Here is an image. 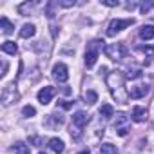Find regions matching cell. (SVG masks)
I'll list each match as a JSON object with an SVG mask.
<instances>
[{
    "mask_svg": "<svg viewBox=\"0 0 154 154\" xmlns=\"http://www.w3.org/2000/svg\"><path fill=\"white\" fill-rule=\"evenodd\" d=\"M49 149H51L53 152H56V154H62L63 149H65V145H63V141H62L60 138H51V140H49Z\"/></svg>",
    "mask_w": 154,
    "mask_h": 154,
    "instance_id": "13",
    "label": "cell"
},
{
    "mask_svg": "<svg viewBox=\"0 0 154 154\" xmlns=\"http://www.w3.org/2000/svg\"><path fill=\"white\" fill-rule=\"evenodd\" d=\"M35 35H36V27H35L33 24L22 26V29H20V36H22V38H33Z\"/></svg>",
    "mask_w": 154,
    "mask_h": 154,
    "instance_id": "14",
    "label": "cell"
},
{
    "mask_svg": "<svg viewBox=\"0 0 154 154\" xmlns=\"http://www.w3.org/2000/svg\"><path fill=\"white\" fill-rule=\"evenodd\" d=\"M18 100V93L15 89V85H6L2 91V103L4 105H11Z\"/></svg>",
    "mask_w": 154,
    "mask_h": 154,
    "instance_id": "9",
    "label": "cell"
},
{
    "mask_svg": "<svg viewBox=\"0 0 154 154\" xmlns=\"http://www.w3.org/2000/svg\"><path fill=\"white\" fill-rule=\"evenodd\" d=\"M54 94H56V89L51 87V85H45V87H42V89L38 91L36 98H38V102H40L42 105H47V103L54 98Z\"/></svg>",
    "mask_w": 154,
    "mask_h": 154,
    "instance_id": "7",
    "label": "cell"
},
{
    "mask_svg": "<svg viewBox=\"0 0 154 154\" xmlns=\"http://www.w3.org/2000/svg\"><path fill=\"white\" fill-rule=\"evenodd\" d=\"M29 143H35V145H42V138H38V136H31V138H29Z\"/></svg>",
    "mask_w": 154,
    "mask_h": 154,
    "instance_id": "29",
    "label": "cell"
},
{
    "mask_svg": "<svg viewBox=\"0 0 154 154\" xmlns=\"http://www.w3.org/2000/svg\"><path fill=\"white\" fill-rule=\"evenodd\" d=\"M84 96H85V102H87L89 105H93V103H96V102H98V94H96L94 91H85V94H84Z\"/></svg>",
    "mask_w": 154,
    "mask_h": 154,
    "instance_id": "21",
    "label": "cell"
},
{
    "mask_svg": "<svg viewBox=\"0 0 154 154\" xmlns=\"http://www.w3.org/2000/svg\"><path fill=\"white\" fill-rule=\"evenodd\" d=\"M114 131H116L118 136H127V132H129V116L125 112H118L116 114Z\"/></svg>",
    "mask_w": 154,
    "mask_h": 154,
    "instance_id": "5",
    "label": "cell"
},
{
    "mask_svg": "<svg viewBox=\"0 0 154 154\" xmlns=\"http://www.w3.org/2000/svg\"><path fill=\"white\" fill-rule=\"evenodd\" d=\"M54 6H58V2H56V4H49V6H47V17H49V18H53V17H54Z\"/></svg>",
    "mask_w": 154,
    "mask_h": 154,
    "instance_id": "27",
    "label": "cell"
},
{
    "mask_svg": "<svg viewBox=\"0 0 154 154\" xmlns=\"http://www.w3.org/2000/svg\"><path fill=\"white\" fill-rule=\"evenodd\" d=\"M89 114L87 112H84V111H78V112H74L72 114V125L76 127V129H84L87 123H89Z\"/></svg>",
    "mask_w": 154,
    "mask_h": 154,
    "instance_id": "10",
    "label": "cell"
},
{
    "mask_svg": "<svg viewBox=\"0 0 154 154\" xmlns=\"http://www.w3.org/2000/svg\"><path fill=\"white\" fill-rule=\"evenodd\" d=\"M107 85L111 89V94L116 98V102H120V103H125L127 102L129 94L123 89V85H125V76H123L122 71H112V72L107 74Z\"/></svg>",
    "mask_w": 154,
    "mask_h": 154,
    "instance_id": "1",
    "label": "cell"
},
{
    "mask_svg": "<svg viewBox=\"0 0 154 154\" xmlns=\"http://www.w3.org/2000/svg\"><path fill=\"white\" fill-rule=\"evenodd\" d=\"M141 51L147 54V58H149V60H154V47H150V45H143V47H141Z\"/></svg>",
    "mask_w": 154,
    "mask_h": 154,
    "instance_id": "23",
    "label": "cell"
},
{
    "mask_svg": "<svg viewBox=\"0 0 154 154\" xmlns=\"http://www.w3.org/2000/svg\"><path fill=\"white\" fill-rule=\"evenodd\" d=\"M53 78H54L58 84L67 82V78H69V69H67L65 63H56V65L53 67Z\"/></svg>",
    "mask_w": 154,
    "mask_h": 154,
    "instance_id": "6",
    "label": "cell"
},
{
    "mask_svg": "<svg viewBox=\"0 0 154 154\" xmlns=\"http://www.w3.org/2000/svg\"><path fill=\"white\" fill-rule=\"evenodd\" d=\"M102 4L107 6V8H116V6H120L118 0H102Z\"/></svg>",
    "mask_w": 154,
    "mask_h": 154,
    "instance_id": "24",
    "label": "cell"
},
{
    "mask_svg": "<svg viewBox=\"0 0 154 154\" xmlns=\"http://www.w3.org/2000/svg\"><path fill=\"white\" fill-rule=\"evenodd\" d=\"M33 8H35L33 2H31V4H29V2H27V4H22V6H20V13H27V11H31Z\"/></svg>",
    "mask_w": 154,
    "mask_h": 154,
    "instance_id": "25",
    "label": "cell"
},
{
    "mask_svg": "<svg viewBox=\"0 0 154 154\" xmlns=\"http://www.w3.org/2000/svg\"><path fill=\"white\" fill-rule=\"evenodd\" d=\"M0 27H2V33H4V35H11V33L15 31V26H13L6 17L0 18Z\"/></svg>",
    "mask_w": 154,
    "mask_h": 154,
    "instance_id": "16",
    "label": "cell"
},
{
    "mask_svg": "<svg viewBox=\"0 0 154 154\" xmlns=\"http://www.w3.org/2000/svg\"><path fill=\"white\" fill-rule=\"evenodd\" d=\"M100 154H118V149L112 143H103L100 147Z\"/></svg>",
    "mask_w": 154,
    "mask_h": 154,
    "instance_id": "20",
    "label": "cell"
},
{
    "mask_svg": "<svg viewBox=\"0 0 154 154\" xmlns=\"http://www.w3.org/2000/svg\"><path fill=\"white\" fill-rule=\"evenodd\" d=\"M131 118L134 120V122H145L147 120V109L145 107H141V105H136V107H132V114H131Z\"/></svg>",
    "mask_w": 154,
    "mask_h": 154,
    "instance_id": "11",
    "label": "cell"
},
{
    "mask_svg": "<svg viewBox=\"0 0 154 154\" xmlns=\"http://www.w3.org/2000/svg\"><path fill=\"white\" fill-rule=\"evenodd\" d=\"M100 49H105L103 47V40H93L87 45V51H85V65L87 67H93L96 63L98 54H100Z\"/></svg>",
    "mask_w": 154,
    "mask_h": 154,
    "instance_id": "3",
    "label": "cell"
},
{
    "mask_svg": "<svg viewBox=\"0 0 154 154\" xmlns=\"http://www.w3.org/2000/svg\"><path fill=\"white\" fill-rule=\"evenodd\" d=\"M105 56L107 58H111V60H114V62H122L123 58H127V47L123 45V42H116V44H109V45H105Z\"/></svg>",
    "mask_w": 154,
    "mask_h": 154,
    "instance_id": "2",
    "label": "cell"
},
{
    "mask_svg": "<svg viewBox=\"0 0 154 154\" xmlns=\"http://www.w3.org/2000/svg\"><path fill=\"white\" fill-rule=\"evenodd\" d=\"M40 154H44V152H40Z\"/></svg>",
    "mask_w": 154,
    "mask_h": 154,
    "instance_id": "32",
    "label": "cell"
},
{
    "mask_svg": "<svg viewBox=\"0 0 154 154\" xmlns=\"http://www.w3.org/2000/svg\"><path fill=\"white\" fill-rule=\"evenodd\" d=\"M58 105H60L62 109H71V107L74 105V102H63V100H62V102H58Z\"/></svg>",
    "mask_w": 154,
    "mask_h": 154,
    "instance_id": "28",
    "label": "cell"
},
{
    "mask_svg": "<svg viewBox=\"0 0 154 154\" xmlns=\"http://www.w3.org/2000/svg\"><path fill=\"white\" fill-rule=\"evenodd\" d=\"M140 38H143V40L154 38V26H141L140 27Z\"/></svg>",
    "mask_w": 154,
    "mask_h": 154,
    "instance_id": "15",
    "label": "cell"
},
{
    "mask_svg": "<svg viewBox=\"0 0 154 154\" xmlns=\"http://www.w3.org/2000/svg\"><path fill=\"white\" fill-rule=\"evenodd\" d=\"M147 93H149V85H147V84H138V85H132V87L127 89V94H129V98H132V100H140V98H143Z\"/></svg>",
    "mask_w": 154,
    "mask_h": 154,
    "instance_id": "8",
    "label": "cell"
},
{
    "mask_svg": "<svg viewBox=\"0 0 154 154\" xmlns=\"http://www.w3.org/2000/svg\"><path fill=\"white\" fill-rule=\"evenodd\" d=\"M100 116H103L105 120L112 118V116H114V109H112V105H109V103L102 105V107H100Z\"/></svg>",
    "mask_w": 154,
    "mask_h": 154,
    "instance_id": "19",
    "label": "cell"
},
{
    "mask_svg": "<svg viewBox=\"0 0 154 154\" xmlns=\"http://www.w3.org/2000/svg\"><path fill=\"white\" fill-rule=\"evenodd\" d=\"M78 154H91L89 150H82V152H78Z\"/></svg>",
    "mask_w": 154,
    "mask_h": 154,
    "instance_id": "31",
    "label": "cell"
},
{
    "mask_svg": "<svg viewBox=\"0 0 154 154\" xmlns=\"http://www.w3.org/2000/svg\"><path fill=\"white\" fill-rule=\"evenodd\" d=\"M22 114H24L26 118H31V116H35V114H36V109H35L33 105H26V107L22 109Z\"/></svg>",
    "mask_w": 154,
    "mask_h": 154,
    "instance_id": "22",
    "label": "cell"
},
{
    "mask_svg": "<svg viewBox=\"0 0 154 154\" xmlns=\"http://www.w3.org/2000/svg\"><path fill=\"white\" fill-rule=\"evenodd\" d=\"M51 129H54V127H60L62 123H63V116L60 114V112H53V114H47V122H45Z\"/></svg>",
    "mask_w": 154,
    "mask_h": 154,
    "instance_id": "12",
    "label": "cell"
},
{
    "mask_svg": "<svg viewBox=\"0 0 154 154\" xmlns=\"http://www.w3.org/2000/svg\"><path fill=\"white\" fill-rule=\"evenodd\" d=\"M2 51H4V53H8V54H17L18 47H17V44H15V42L8 40V42H4V44H2Z\"/></svg>",
    "mask_w": 154,
    "mask_h": 154,
    "instance_id": "18",
    "label": "cell"
},
{
    "mask_svg": "<svg viewBox=\"0 0 154 154\" xmlns=\"http://www.w3.org/2000/svg\"><path fill=\"white\" fill-rule=\"evenodd\" d=\"M6 72H8V63L2 62V72H0V76H6Z\"/></svg>",
    "mask_w": 154,
    "mask_h": 154,
    "instance_id": "30",
    "label": "cell"
},
{
    "mask_svg": "<svg viewBox=\"0 0 154 154\" xmlns=\"http://www.w3.org/2000/svg\"><path fill=\"white\" fill-rule=\"evenodd\" d=\"M76 2L74 0H63V2H58V6H62V8H72Z\"/></svg>",
    "mask_w": 154,
    "mask_h": 154,
    "instance_id": "26",
    "label": "cell"
},
{
    "mask_svg": "<svg viewBox=\"0 0 154 154\" xmlns=\"http://www.w3.org/2000/svg\"><path fill=\"white\" fill-rule=\"evenodd\" d=\"M132 24H134V18H114V20L109 22L107 35H109V36H114L116 33L123 31L125 27H129V26H132Z\"/></svg>",
    "mask_w": 154,
    "mask_h": 154,
    "instance_id": "4",
    "label": "cell"
},
{
    "mask_svg": "<svg viewBox=\"0 0 154 154\" xmlns=\"http://www.w3.org/2000/svg\"><path fill=\"white\" fill-rule=\"evenodd\" d=\"M11 150H13L15 154H29V145H26V143H22V141H17V143H13Z\"/></svg>",
    "mask_w": 154,
    "mask_h": 154,
    "instance_id": "17",
    "label": "cell"
}]
</instances>
